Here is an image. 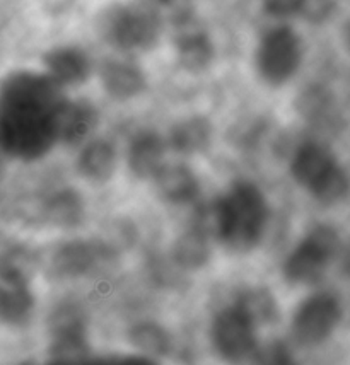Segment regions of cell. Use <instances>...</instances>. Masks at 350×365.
Wrapping results in <instances>:
<instances>
[{
  "label": "cell",
  "mask_w": 350,
  "mask_h": 365,
  "mask_svg": "<svg viewBox=\"0 0 350 365\" xmlns=\"http://www.w3.org/2000/svg\"><path fill=\"white\" fill-rule=\"evenodd\" d=\"M67 101L48 73L17 71L6 77L0 96V138L9 155L33 160L45 155L56 137V118Z\"/></svg>",
  "instance_id": "1"
},
{
  "label": "cell",
  "mask_w": 350,
  "mask_h": 365,
  "mask_svg": "<svg viewBox=\"0 0 350 365\" xmlns=\"http://www.w3.org/2000/svg\"><path fill=\"white\" fill-rule=\"evenodd\" d=\"M269 205L251 182H238L214 207V227L222 245L233 251L253 250L264 237Z\"/></svg>",
  "instance_id": "2"
},
{
  "label": "cell",
  "mask_w": 350,
  "mask_h": 365,
  "mask_svg": "<svg viewBox=\"0 0 350 365\" xmlns=\"http://www.w3.org/2000/svg\"><path fill=\"white\" fill-rule=\"evenodd\" d=\"M101 40L126 53L152 50L163 33V17L146 4H111L96 19Z\"/></svg>",
  "instance_id": "3"
},
{
  "label": "cell",
  "mask_w": 350,
  "mask_h": 365,
  "mask_svg": "<svg viewBox=\"0 0 350 365\" xmlns=\"http://www.w3.org/2000/svg\"><path fill=\"white\" fill-rule=\"evenodd\" d=\"M292 176L318 202L334 205L347 197L350 182L347 173L325 147L308 142L297 149L291 166Z\"/></svg>",
  "instance_id": "4"
},
{
  "label": "cell",
  "mask_w": 350,
  "mask_h": 365,
  "mask_svg": "<svg viewBox=\"0 0 350 365\" xmlns=\"http://www.w3.org/2000/svg\"><path fill=\"white\" fill-rule=\"evenodd\" d=\"M303 63V40L291 26L269 29L258 41L255 67L269 86H282L296 76Z\"/></svg>",
  "instance_id": "5"
},
{
  "label": "cell",
  "mask_w": 350,
  "mask_h": 365,
  "mask_svg": "<svg viewBox=\"0 0 350 365\" xmlns=\"http://www.w3.org/2000/svg\"><path fill=\"white\" fill-rule=\"evenodd\" d=\"M339 234L330 225H316L284 264V275L292 284H314L339 251Z\"/></svg>",
  "instance_id": "6"
},
{
  "label": "cell",
  "mask_w": 350,
  "mask_h": 365,
  "mask_svg": "<svg viewBox=\"0 0 350 365\" xmlns=\"http://www.w3.org/2000/svg\"><path fill=\"white\" fill-rule=\"evenodd\" d=\"M342 319L340 301L330 292H319L297 307L292 319V333L297 343L314 346L330 338Z\"/></svg>",
  "instance_id": "7"
},
{
  "label": "cell",
  "mask_w": 350,
  "mask_h": 365,
  "mask_svg": "<svg viewBox=\"0 0 350 365\" xmlns=\"http://www.w3.org/2000/svg\"><path fill=\"white\" fill-rule=\"evenodd\" d=\"M212 341L222 357L231 360L246 357L256 346V321L236 302L214 318Z\"/></svg>",
  "instance_id": "8"
},
{
  "label": "cell",
  "mask_w": 350,
  "mask_h": 365,
  "mask_svg": "<svg viewBox=\"0 0 350 365\" xmlns=\"http://www.w3.org/2000/svg\"><path fill=\"white\" fill-rule=\"evenodd\" d=\"M34 299L24 268L4 262L0 273V316L4 323L19 326L31 316Z\"/></svg>",
  "instance_id": "9"
},
{
  "label": "cell",
  "mask_w": 350,
  "mask_h": 365,
  "mask_svg": "<svg viewBox=\"0 0 350 365\" xmlns=\"http://www.w3.org/2000/svg\"><path fill=\"white\" fill-rule=\"evenodd\" d=\"M174 48L179 65L188 72L205 71L214 58V45L210 36L202 26L191 19V16L176 23Z\"/></svg>",
  "instance_id": "10"
},
{
  "label": "cell",
  "mask_w": 350,
  "mask_h": 365,
  "mask_svg": "<svg viewBox=\"0 0 350 365\" xmlns=\"http://www.w3.org/2000/svg\"><path fill=\"white\" fill-rule=\"evenodd\" d=\"M43 65L60 86H79L91 76V60L81 48L56 46L43 55Z\"/></svg>",
  "instance_id": "11"
},
{
  "label": "cell",
  "mask_w": 350,
  "mask_h": 365,
  "mask_svg": "<svg viewBox=\"0 0 350 365\" xmlns=\"http://www.w3.org/2000/svg\"><path fill=\"white\" fill-rule=\"evenodd\" d=\"M99 79L104 91L115 99L135 98L146 89V77L142 71L126 60H104L99 68Z\"/></svg>",
  "instance_id": "12"
},
{
  "label": "cell",
  "mask_w": 350,
  "mask_h": 365,
  "mask_svg": "<svg viewBox=\"0 0 350 365\" xmlns=\"http://www.w3.org/2000/svg\"><path fill=\"white\" fill-rule=\"evenodd\" d=\"M164 143L154 132H144L130 143L129 168L137 178H156L163 169Z\"/></svg>",
  "instance_id": "13"
},
{
  "label": "cell",
  "mask_w": 350,
  "mask_h": 365,
  "mask_svg": "<svg viewBox=\"0 0 350 365\" xmlns=\"http://www.w3.org/2000/svg\"><path fill=\"white\" fill-rule=\"evenodd\" d=\"M98 246L84 241L65 242L56 247L54 258H51V268L56 275L62 277H81L89 273L96 267L99 259Z\"/></svg>",
  "instance_id": "14"
},
{
  "label": "cell",
  "mask_w": 350,
  "mask_h": 365,
  "mask_svg": "<svg viewBox=\"0 0 350 365\" xmlns=\"http://www.w3.org/2000/svg\"><path fill=\"white\" fill-rule=\"evenodd\" d=\"M98 123V111L86 101L70 103L69 99L60 108L56 118V137L59 140L76 143L82 140Z\"/></svg>",
  "instance_id": "15"
},
{
  "label": "cell",
  "mask_w": 350,
  "mask_h": 365,
  "mask_svg": "<svg viewBox=\"0 0 350 365\" xmlns=\"http://www.w3.org/2000/svg\"><path fill=\"white\" fill-rule=\"evenodd\" d=\"M156 181L161 195L173 203H188L199 195V181L191 169L183 164L163 166Z\"/></svg>",
  "instance_id": "16"
},
{
  "label": "cell",
  "mask_w": 350,
  "mask_h": 365,
  "mask_svg": "<svg viewBox=\"0 0 350 365\" xmlns=\"http://www.w3.org/2000/svg\"><path fill=\"white\" fill-rule=\"evenodd\" d=\"M51 343L48 357L54 364H82L89 359L86 328H64L50 331Z\"/></svg>",
  "instance_id": "17"
},
{
  "label": "cell",
  "mask_w": 350,
  "mask_h": 365,
  "mask_svg": "<svg viewBox=\"0 0 350 365\" xmlns=\"http://www.w3.org/2000/svg\"><path fill=\"white\" fill-rule=\"evenodd\" d=\"M116 166V155L108 142L96 140L82 150L79 158V171L91 181L104 182L113 176Z\"/></svg>",
  "instance_id": "18"
},
{
  "label": "cell",
  "mask_w": 350,
  "mask_h": 365,
  "mask_svg": "<svg viewBox=\"0 0 350 365\" xmlns=\"http://www.w3.org/2000/svg\"><path fill=\"white\" fill-rule=\"evenodd\" d=\"M46 220L62 229L77 227L84 219V203L76 191L62 190L45 203Z\"/></svg>",
  "instance_id": "19"
},
{
  "label": "cell",
  "mask_w": 350,
  "mask_h": 365,
  "mask_svg": "<svg viewBox=\"0 0 350 365\" xmlns=\"http://www.w3.org/2000/svg\"><path fill=\"white\" fill-rule=\"evenodd\" d=\"M210 123L205 118H190L176 125L171 132V143L178 152L195 154L205 150L210 143Z\"/></svg>",
  "instance_id": "20"
},
{
  "label": "cell",
  "mask_w": 350,
  "mask_h": 365,
  "mask_svg": "<svg viewBox=\"0 0 350 365\" xmlns=\"http://www.w3.org/2000/svg\"><path fill=\"white\" fill-rule=\"evenodd\" d=\"M174 262L186 270H196L202 268L209 262V245L207 239L200 230H190L178 237L173 250Z\"/></svg>",
  "instance_id": "21"
},
{
  "label": "cell",
  "mask_w": 350,
  "mask_h": 365,
  "mask_svg": "<svg viewBox=\"0 0 350 365\" xmlns=\"http://www.w3.org/2000/svg\"><path fill=\"white\" fill-rule=\"evenodd\" d=\"M130 341L147 357H163L171 346L168 333L154 323H142L130 329Z\"/></svg>",
  "instance_id": "22"
},
{
  "label": "cell",
  "mask_w": 350,
  "mask_h": 365,
  "mask_svg": "<svg viewBox=\"0 0 350 365\" xmlns=\"http://www.w3.org/2000/svg\"><path fill=\"white\" fill-rule=\"evenodd\" d=\"M238 304L246 309L253 319L256 321H272L275 319V301L266 290H255V292H246L239 299Z\"/></svg>",
  "instance_id": "23"
},
{
  "label": "cell",
  "mask_w": 350,
  "mask_h": 365,
  "mask_svg": "<svg viewBox=\"0 0 350 365\" xmlns=\"http://www.w3.org/2000/svg\"><path fill=\"white\" fill-rule=\"evenodd\" d=\"M328 96L321 88H311L308 89L303 96H299V101H297V108H299L301 115L304 118L318 121L323 118L325 111L328 110Z\"/></svg>",
  "instance_id": "24"
},
{
  "label": "cell",
  "mask_w": 350,
  "mask_h": 365,
  "mask_svg": "<svg viewBox=\"0 0 350 365\" xmlns=\"http://www.w3.org/2000/svg\"><path fill=\"white\" fill-rule=\"evenodd\" d=\"M142 2L157 12L163 19L169 17L174 23H179V21L190 16L188 0H142Z\"/></svg>",
  "instance_id": "25"
},
{
  "label": "cell",
  "mask_w": 350,
  "mask_h": 365,
  "mask_svg": "<svg viewBox=\"0 0 350 365\" xmlns=\"http://www.w3.org/2000/svg\"><path fill=\"white\" fill-rule=\"evenodd\" d=\"M261 4L266 14L277 19L301 16L304 7V0H261Z\"/></svg>",
  "instance_id": "26"
},
{
  "label": "cell",
  "mask_w": 350,
  "mask_h": 365,
  "mask_svg": "<svg viewBox=\"0 0 350 365\" xmlns=\"http://www.w3.org/2000/svg\"><path fill=\"white\" fill-rule=\"evenodd\" d=\"M335 9L334 0H304V7L301 16L309 23H321L328 19Z\"/></svg>",
  "instance_id": "27"
},
{
  "label": "cell",
  "mask_w": 350,
  "mask_h": 365,
  "mask_svg": "<svg viewBox=\"0 0 350 365\" xmlns=\"http://www.w3.org/2000/svg\"><path fill=\"white\" fill-rule=\"evenodd\" d=\"M342 263H344V272L350 277V246L347 247V251H345Z\"/></svg>",
  "instance_id": "28"
},
{
  "label": "cell",
  "mask_w": 350,
  "mask_h": 365,
  "mask_svg": "<svg viewBox=\"0 0 350 365\" xmlns=\"http://www.w3.org/2000/svg\"><path fill=\"white\" fill-rule=\"evenodd\" d=\"M347 38H349V41H350V26H349V29H347Z\"/></svg>",
  "instance_id": "29"
}]
</instances>
